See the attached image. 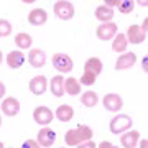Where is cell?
I'll list each match as a JSON object with an SVG mask.
<instances>
[{
  "instance_id": "cell-1",
  "label": "cell",
  "mask_w": 148,
  "mask_h": 148,
  "mask_svg": "<svg viewBox=\"0 0 148 148\" xmlns=\"http://www.w3.org/2000/svg\"><path fill=\"white\" fill-rule=\"evenodd\" d=\"M92 138V128L87 125H77L74 130H68L64 135V142L68 147H77L81 143L89 142Z\"/></svg>"
},
{
  "instance_id": "cell-2",
  "label": "cell",
  "mask_w": 148,
  "mask_h": 148,
  "mask_svg": "<svg viewBox=\"0 0 148 148\" xmlns=\"http://www.w3.org/2000/svg\"><path fill=\"white\" fill-rule=\"evenodd\" d=\"M132 123H133V122H132V119H130L128 115H123V114L115 115L110 120V132L115 133V135L123 133V132H127V130L132 128Z\"/></svg>"
},
{
  "instance_id": "cell-3",
  "label": "cell",
  "mask_w": 148,
  "mask_h": 148,
  "mask_svg": "<svg viewBox=\"0 0 148 148\" xmlns=\"http://www.w3.org/2000/svg\"><path fill=\"white\" fill-rule=\"evenodd\" d=\"M54 15L58 16L59 20H71L74 16V5L71 2H66V0H59L53 5Z\"/></svg>"
},
{
  "instance_id": "cell-4",
  "label": "cell",
  "mask_w": 148,
  "mask_h": 148,
  "mask_svg": "<svg viewBox=\"0 0 148 148\" xmlns=\"http://www.w3.org/2000/svg\"><path fill=\"white\" fill-rule=\"evenodd\" d=\"M51 63H53L54 69H58L59 73H71L73 68H74L73 59L64 53H56L53 58H51Z\"/></svg>"
},
{
  "instance_id": "cell-5",
  "label": "cell",
  "mask_w": 148,
  "mask_h": 148,
  "mask_svg": "<svg viewBox=\"0 0 148 148\" xmlns=\"http://www.w3.org/2000/svg\"><path fill=\"white\" fill-rule=\"evenodd\" d=\"M95 35H97V38L102 40V41H109L110 38H114L117 35V25L112 23V21L110 23H102V25L97 27Z\"/></svg>"
},
{
  "instance_id": "cell-6",
  "label": "cell",
  "mask_w": 148,
  "mask_h": 148,
  "mask_svg": "<svg viewBox=\"0 0 148 148\" xmlns=\"http://www.w3.org/2000/svg\"><path fill=\"white\" fill-rule=\"evenodd\" d=\"M135 63H137V54L132 53V51H125V53H122V56L117 58L115 69L117 71H125V69L132 68Z\"/></svg>"
},
{
  "instance_id": "cell-7",
  "label": "cell",
  "mask_w": 148,
  "mask_h": 148,
  "mask_svg": "<svg viewBox=\"0 0 148 148\" xmlns=\"http://www.w3.org/2000/svg\"><path fill=\"white\" fill-rule=\"evenodd\" d=\"M125 38H127V41L132 43V45H140V43L145 41L147 33L143 32L138 25H130V27H128L127 35H125Z\"/></svg>"
},
{
  "instance_id": "cell-8",
  "label": "cell",
  "mask_w": 148,
  "mask_h": 148,
  "mask_svg": "<svg viewBox=\"0 0 148 148\" xmlns=\"http://www.w3.org/2000/svg\"><path fill=\"white\" fill-rule=\"evenodd\" d=\"M53 112L49 110L48 107H36L35 109V112H33V119H35V122L36 123H40V125H48V123H51V120H53Z\"/></svg>"
},
{
  "instance_id": "cell-9",
  "label": "cell",
  "mask_w": 148,
  "mask_h": 148,
  "mask_svg": "<svg viewBox=\"0 0 148 148\" xmlns=\"http://www.w3.org/2000/svg\"><path fill=\"white\" fill-rule=\"evenodd\" d=\"M54 140H56V133H54L51 128L45 127V128H41V130L38 132V140H36V142H38L40 147L49 148L54 143Z\"/></svg>"
},
{
  "instance_id": "cell-10",
  "label": "cell",
  "mask_w": 148,
  "mask_h": 148,
  "mask_svg": "<svg viewBox=\"0 0 148 148\" xmlns=\"http://www.w3.org/2000/svg\"><path fill=\"white\" fill-rule=\"evenodd\" d=\"M46 87H48V79L45 76H35L30 81V90L35 95H43L46 92Z\"/></svg>"
},
{
  "instance_id": "cell-11",
  "label": "cell",
  "mask_w": 148,
  "mask_h": 148,
  "mask_svg": "<svg viewBox=\"0 0 148 148\" xmlns=\"http://www.w3.org/2000/svg\"><path fill=\"white\" fill-rule=\"evenodd\" d=\"M102 102H104V107H106L107 110H110V112L120 110L122 106H123V101H122V97L119 94H107Z\"/></svg>"
},
{
  "instance_id": "cell-12",
  "label": "cell",
  "mask_w": 148,
  "mask_h": 148,
  "mask_svg": "<svg viewBox=\"0 0 148 148\" xmlns=\"http://www.w3.org/2000/svg\"><path fill=\"white\" fill-rule=\"evenodd\" d=\"M20 110V102L16 101L15 97H7L5 101L2 102V112L7 117H15Z\"/></svg>"
},
{
  "instance_id": "cell-13",
  "label": "cell",
  "mask_w": 148,
  "mask_h": 148,
  "mask_svg": "<svg viewBox=\"0 0 148 148\" xmlns=\"http://www.w3.org/2000/svg\"><path fill=\"white\" fill-rule=\"evenodd\" d=\"M28 63L32 64L33 68H43L46 63V53L41 49H32L28 53Z\"/></svg>"
},
{
  "instance_id": "cell-14",
  "label": "cell",
  "mask_w": 148,
  "mask_h": 148,
  "mask_svg": "<svg viewBox=\"0 0 148 148\" xmlns=\"http://www.w3.org/2000/svg\"><path fill=\"white\" fill-rule=\"evenodd\" d=\"M25 59H27V56L21 53V51H10L8 56H7V64H8L12 69H18V68L23 66Z\"/></svg>"
},
{
  "instance_id": "cell-15",
  "label": "cell",
  "mask_w": 148,
  "mask_h": 148,
  "mask_svg": "<svg viewBox=\"0 0 148 148\" xmlns=\"http://www.w3.org/2000/svg\"><path fill=\"white\" fill-rule=\"evenodd\" d=\"M138 140H140V133L137 130H130L120 137V143L123 145V148H135Z\"/></svg>"
},
{
  "instance_id": "cell-16",
  "label": "cell",
  "mask_w": 148,
  "mask_h": 148,
  "mask_svg": "<svg viewBox=\"0 0 148 148\" xmlns=\"http://www.w3.org/2000/svg\"><path fill=\"white\" fill-rule=\"evenodd\" d=\"M46 20H48V13L43 10V8H35V10H32L28 13V21H30L32 25L40 27L43 23H46Z\"/></svg>"
},
{
  "instance_id": "cell-17",
  "label": "cell",
  "mask_w": 148,
  "mask_h": 148,
  "mask_svg": "<svg viewBox=\"0 0 148 148\" xmlns=\"http://www.w3.org/2000/svg\"><path fill=\"white\" fill-rule=\"evenodd\" d=\"M102 61L99 58H89L87 61H86V66H84V73H90L94 74L95 77L99 76V74L102 73Z\"/></svg>"
},
{
  "instance_id": "cell-18",
  "label": "cell",
  "mask_w": 148,
  "mask_h": 148,
  "mask_svg": "<svg viewBox=\"0 0 148 148\" xmlns=\"http://www.w3.org/2000/svg\"><path fill=\"white\" fill-rule=\"evenodd\" d=\"M94 15H95V18L99 21H102V23H110L112 16H114V10L109 8V7H106V5H101V7L95 8Z\"/></svg>"
},
{
  "instance_id": "cell-19",
  "label": "cell",
  "mask_w": 148,
  "mask_h": 148,
  "mask_svg": "<svg viewBox=\"0 0 148 148\" xmlns=\"http://www.w3.org/2000/svg\"><path fill=\"white\" fill-rule=\"evenodd\" d=\"M64 94L69 95H79L81 94V82L74 77L64 79Z\"/></svg>"
},
{
  "instance_id": "cell-20",
  "label": "cell",
  "mask_w": 148,
  "mask_h": 148,
  "mask_svg": "<svg viewBox=\"0 0 148 148\" xmlns=\"http://www.w3.org/2000/svg\"><path fill=\"white\" fill-rule=\"evenodd\" d=\"M56 117H58L59 122H71V119L74 117V109L71 106H68V104H63V106L58 107Z\"/></svg>"
},
{
  "instance_id": "cell-21",
  "label": "cell",
  "mask_w": 148,
  "mask_h": 148,
  "mask_svg": "<svg viewBox=\"0 0 148 148\" xmlns=\"http://www.w3.org/2000/svg\"><path fill=\"white\" fill-rule=\"evenodd\" d=\"M49 86H51L53 95H56V97H63L64 95V77L63 76H54L51 79V82H49Z\"/></svg>"
},
{
  "instance_id": "cell-22",
  "label": "cell",
  "mask_w": 148,
  "mask_h": 148,
  "mask_svg": "<svg viewBox=\"0 0 148 148\" xmlns=\"http://www.w3.org/2000/svg\"><path fill=\"white\" fill-rule=\"evenodd\" d=\"M127 46H128V41H127V38H125V35H123V33H119V35H115V36H114L112 49H114L115 53H125Z\"/></svg>"
},
{
  "instance_id": "cell-23",
  "label": "cell",
  "mask_w": 148,
  "mask_h": 148,
  "mask_svg": "<svg viewBox=\"0 0 148 148\" xmlns=\"http://www.w3.org/2000/svg\"><path fill=\"white\" fill-rule=\"evenodd\" d=\"M97 102H99V97H97V94H95L94 90H87V92H84V94L81 95V104L84 107H95L97 106Z\"/></svg>"
},
{
  "instance_id": "cell-24",
  "label": "cell",
  "mask_w": 148,
  "mask_h": 148,
  "mask_svg": "<svg viewBox=\"0 0 148 148\" xmlns=\"http://www.w3.org/2000/svg\"><path fill=\"white\" fill-rule=\"evenodd\" d=\"M32 36L28 35V33H18L15 36V45L18 48H21V49H28V48H32Z\"/></svg>"
},
{
  "instance_id": "cell-25",
  "label": "cell",
  "mask_w": 148,
  "mask_h": 148,
  "mask_svg": "<svg viewBox=\"0 0 148 148\" xmlns=\"http://www.w3.org/2000/svg\"><path fill=\"white\" fill-rule=\"evenodd\" d=\"M117 7H119L120 13H130V12L133 10L135 3H133L132 0H120V3H119Z\"/></svg>"
},
{
  "instance_id": "cell-26",
  "label": "cell",
  "mask_w": 148,
  "mask_h": 148,
  "mask_svg": "<svg viewBox=\"0 0 148 148\" xmlns=\"http://www.w3.org/2000/svg\"><path fill=\"white\" fill-rule=\"evenodd\" d=\"M12 33V25L10 21L7 20H0V38H5Z\"/></svg>"
},
{
  "instance_id": "cell-27",
  "label": "cell",
  "mask_w": 148,
  "mask_h": 148,
  "mask_svg": "<svg viewBox=\"0 0 148 148\" xmlns=\"http://www.w3.org/2000/svg\"><path fill=\"white\" fill-rule=\"evenodd\" d=\"M79 82L81 84H84V86H92L95 82V76L94 74H90V73H84L82 76H81Z\"/></svg>"
},
{
  "instance_id": "cell-28",
  "label": "cell",
  "mask_w": 148,
  "mask_h": 148,
  "mask_svg": "<svg viewBox=\"0 0 148 148\" xmlns=\"http://www.w3.org/2000/svg\"><path fill=\"white\" fill-rule=\"evenodd\" d=\"M21 148H40V145H38V142L36 140H25L23 142V145H21Z\"/></svg>"
},
{
  "instance_id": "cell-29",
  "label": "cell",
  "mask_w": 148,
  "mask_h": 148,
  "mask_svg": "<svg viewBox=\"0 0 148 148\" xmlns=\"http://www.w3.org/2000/svg\"><path fill=\"white\" fill-rule=\"evenodd\" d=\"M77 148H97V145L89 140V142H84V143H81V145H77Z\"/></svg>"
},
{
  "instance_id": "cell-30",
  "label": "cell",
  "mask_w": 148,
  "mask_h": 148,
  "mask_svg": "<svg viewBox=\"0 0 148 148\" xmlns=\"http://www.w3.org/2000/svg\"><path fill=\"white\" fill-rule=\"evenodd\" d=\"M104 3H106V7H109V8H114V7H117L120 3V0H106Z\"/></svg>"
},
{
  "instance_id": "cell-31",
  "label": "cell",
  "mask_w": 148,
  "mask_h": 148,
  "mask_svg": "<svg viewBox=\"0 0 148 148\" xmlns=\"http://www.w3.org/2000/svg\"><path fill=\"white\" fill-rule=\"evenodd\" d=\"M97 148H117V147H115V145H112L110 142H102Z\"/></svg>"
},
{
  "instance_id": "cell-32",
  "label": "cell",
  "mask_w": 148,
  "mask_h": 148,
  "mask_svg": "<svg viewBox=\"0 0 148 148\" xmlns=\"http://www.w3.org/2000/svg\"><path fill=\"white\" fill-rule=\"evenodd\" d=\"M5 95V86H3V82H0V99Z\"/></svg>"
},
{
  "instance_id": "cell-33",
  "label": "cell",
  "mask_w": 148,
  "mask_h": 148,
  "mask_svg": "<svg viewBox=\"0 0 148 148\" xmlns=\"http://www.w3.org/2000/svg\"><path fill=\"white\" fill-rule=\"evenodd\" d=\"M140 148H147V140H142L140 142Z\"/></svg>"
},
{
  "instance_id": "cell-34",
  "label": "cell",
  "mask_w": 148,
  "mask_h": 148,
  "mask_svg": "<svg viewBox=\"0 0 148 148\" xmlns=\"http://www.w3.org/2000/svg\"><path fill=\"white\" fill-rule=\"evenodd\" d=\"M3 61V54H2V51H0V63Z\"/></svg>"
},
{
  "instance_id": "cell-35",
  "label": "cell",
  "mask_w": 148,
  "mask_h": 148,
  "mask_svg": "<svg viewBox=\"0 0 148 148\" xmlns=\"http://www.w3.org/2000/svg\"><path fill=\"white\" fill-rule=\"evenodd\" d=\"M0 148H5V145H3L2 142H0Z\"/></svg>"
},
{
  "instance_id": "cell-36",
  "label": "cell",
  "mask_w": 148,
  "mask_h": 148,
  "mask_svg": "<svg viewBox=\"0 0 148 148\" xmlns=\"http://www.w3.org/2000/svg\"><path fill=\"white\" fill-rule=\"evenodd\" d=\"M0 125H2V119H0Z\"/></svg>"
}]
</instances>
